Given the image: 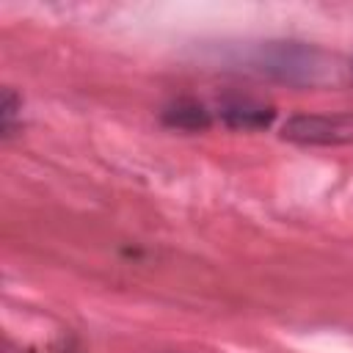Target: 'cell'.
<instances>
[{
  "label": "cell",
  "instance_id": "cell-3",
  "mask_svg": "<svg viewBox=\"0 0 353 353\" xmlns=\"http://www.w3.org/2000/svg\"><path fill=\"white\" fill-rule=\"evenodd\" d=\"M273 108L251 97H223L218 102V119L234 130H262L273 121Z\"/></svg>",
  "mask_w": 353,
  "mask_h": 353
},
{
  "label": "cell",
  "instance_id": "cell-2",
  "mask_svg": "<svg viewBox=\"0 0 353 353\" xmlns=\"http://www.w3.org/2000/svg\"><path fill=\"white\" fill-rule=\"evenodd\" d=\"M281 138L301 146H336L353 141V113H298L281 127Z\"/></svg>",
  "mask_w": 353,
  "mask_h": 353
},
{
  "label": "cell",
  "instance_id": "cell-5",
  "mask_svg": "<svg viewBox=\"0 0 353 353\" xmlns=\"http://www.w3.org/2000/svg\"><path fill=\"white\" fill-rule=\"evenodd\" d=\"M19 108H22L19 97H17L11 88H6V91H3V102H0V130H3L6 138H8V135L14 132V127H17Z\"/></svg>",
  "mask_w": 353,
  "mask_h": 353
},
{
  "label": "cell",
  "instance_id": "cell-4",
  "mask_svg": "<svg viewBox=\"0 0 353 353\" xmlns=\"http://www.w3.org/2000/svg\"><path fill=\"white\" fill-rule=\"evenodd\" d=\"M163 121L168 127H176V130H204L210 124V110L204 105H199V102L179 99L176 105H171L163 113Z\"/></svg>",
  "mask_w": 353,
  "mask_h": 353
},
{
  "label": "cell",
  "instance_id": "cell-1",
  "mask_svg": "<svg viewBox=\"0 0 353 353\" xmlns=\"http://www.w3.org/2000/svg\"><path fill=\"white\" fill-rule=\"evenodd\" d=\"M232 61L243 72L292 88H339L353 83V61L306 41H256Z\"/></svg>",
  "mask_w": 353,
  "mask_h": 353
}]
</instances>
